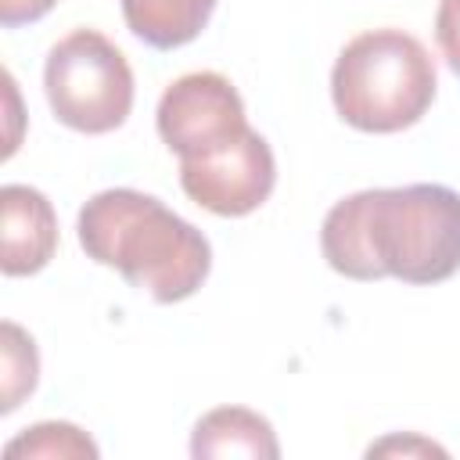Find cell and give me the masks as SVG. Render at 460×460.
<instances>
[{
  "mask_svg": "<svg viewBox=\"0 0 460 460\" xmlns=\"http://www.w3.org/2000/svg\"><path fill=\"white\" fill-rule=\"evenodd\" d=\"M4 212V244L0 270L7 277L40 273L58 252V216L43 190L25 183H7L0 190Z\"/></svg>",
  "mask_w": 460,
  "mask_h": 460,
  "instance_id": "cell-7",
  "label": "cell"
},
{
  "mask_svg": "<svg viewBox=\"0 0 460 460\" xmlns=\"http://www.w3.org/2000/svg\"><path fill=\"white\" fill-rule=\"evenodd\" d=\"M190 456L216 460V456H248V460H277L280 442L273 424L248 410V406H219L208 410L190 435Z\"/></svg>",
  "mask_w": 460,
  "mask_h": 460,
  "instance_id": "cell-8",
  "label": "cell"
},
{
  "mask_svg": "<svg viewBox=\"0 0 460 460\" xmlns=\"http://www.w3.org/2000/svg\"><path fill=\"white\" fill-rule=\"evenodd\" d=\"M395 453H402V456H446V449L442 446H435V442H428V438H417V435H392V438H381V442H374L370 449H367V456H395Z\"/></svg>",
  "mask_w": 460,
  "mask_h": 460,
  "instance_id": "cell-13",
  "label": "cell"
},
{
  "mask_svg": "<svg viewBox=\"0 0 460 460\" xmlns=\"http://www.w3.org/2000/svg\"><path fill=\"white\" fill-rule=\"evenodd\" d=\"M435 61L402 29L352 36L331 68V101L341 122L363 133H399L424 119L435 101Z\"/></svg>",
  "mask_w": 460,
  "mask_h": 460,
  "instance_id": "cell-3",
  "label": "cell"
},
{
  "mask_svg": "<svg viewBox=\"0 0 460 460\" xmlns=\"http://www.w3.org/2000/svg\"><path fill=\"white\" fill-rule=\"evenodd\" d=\"M58 0H0V25L4 29H18L29 22H40Z\"/></svg>",
  "mask_w": 460,
  "mask_h": 460,
  "instance_id": "cell-14",
  "label": "cell"
},
{
  "mask_svg": "<svg viewBox=\"0 0 460 460\" xmlns=\"http://www.w3.org/2000/svg\"><path fill=\"white\" fill-rule=\"evenodd\" d=\"M320 248L349 280L442 284L460 270V194L442 183L356 190L323 216Z\"/></svg>",
  "mask_w": 460,
  "mask_h": 460,
  "instance_id": "cell-1",
  "label": "cell"
},
{
  "mask_svg": "<svg viewBox=\"0 0 460 460\" xmlns=\"http://www.w3.org/2000/svg\"><path fill=\"white\" fill-rule=\"evenodd\" d=\"M75 230L93 262L119 270L129 288L162 305L190 298L212 270L208 237L155 194L133 187L93 194L79 208Z\"/></svg>",
  "mask_w": 460,
  "mask_h": 460,
  "instance_id": "cell-2",
  "label": "cell"
},
{
  "mask_svg": "<svg viewBox=\"0 0 460 460\" xmlns=\"http://www.w3.org/2000/svg\"><path fill=\"white\" fill-rule=\"evenodd\" d=\"M219 0H122V18L137 40L172 50L201 36Z\"/></svg>",
  "mask_w": 460,
  "mask_h": 460,
  "instance_id": "cell-9",
  "label": "cell"
},
{
  "mask_svg": "<svg viewBox=\"0 0 460 460\" xmlns=\"http://www.w3.org/2000/svg\"><path fill=\"white\" fill-rule=\"evenodd\" d=\"M43 90L54 119L90 137L119 129L133 111V68L97 29H75L50 47Z\"/></svg>",
  "mask_w": 460,
  "mask_h": 460,
  "instance_id": "cell-4",
  "label": "cell"
},
{
  "mask_svg": "<svg viewBox=\"0 0 460 460\" xmlns=\"http://www.w3.org/2000/svg\"><path fill=\"white\" fill-rule=\"evenodd\" d=\"M4 456H40V460H97V446L93 438L68 424V420H40L32 428H25L22 435H14L4 446Z\"/></svg>",
  "mask_w": 460,
  "mask_h": 460,
  "instance_id": "cell-10",
  "label": "cell"
},
{
  "mask_svg": "<svg viewBox=\"0 0 460 460\" xmlns=\"http://www.w3.org/2000/svg\"><path fill=\"white\" fill-rule=\"evenodd\" d=\"M435 40L446 65L460 75V0H438L435 11Z\"/></svg>",
  "mask_w": 460,
  "mask_h": 460,
  "instance_id": "cell-12",
  "label": "cell"
},
{
  "mask_svg": "<svg viewBox=\"0 0 460 460\" xmlns=\"http://www.w3.org/2000/svg\"><path fill=\"white\" fill-rule=\"evenodd\" d=\"M0 413H11L22 406L25 395H32L40 381V356L36 341L11 320L0 323Z\"/></svg>",
  "mask_w": 460,
  "mask_h": 460,
  "instance_id": "cell-11",
  "label": "cell"
},
{
  "mask_svg": "<svg viewBox=\"0 0 460 460\" xmlns=\"http://www.w3.org/2000/svg\"><path fill=\"white\" fill-rule=\"evenodd\" d=\"M277 183V162L262 133L252 126L226 147L205 158L180 162V187L187 198L212 216H248L255 212Z\"/></svg>",
  "mask_w": 460,
  "mask_h": 460,
  "instance_id": "cell-6",
  "label": "cell"
},
{
  "mask_svg": "<svg viewBox=\"0 0 460 460\" xmlns=\"http://www.w3.org/2000/svg\"><path fill=\"white\" fill-rule=\"evenodd\" d=\"M155 122L158 137L180 162L216 155L248 129L244 101L219 72H187L172 79L158 101Z\"/></svg>",
  "mask_w": 460,
  "mask_h": 460,
  "instance_id": "cell-5",
  "label": "cell"
}]
</instances>
